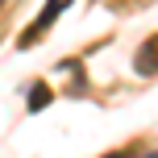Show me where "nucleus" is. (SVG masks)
I'll use <instances>...</instances> for the list:
<instances>
[{
	"instance_id": "1",
	"label": "nucleus",
	"mask_w": 158,
	"mask_h": 158,
	"mask_svg": "<svg viewBox=\"0 0 158 158\" xmlns=\"http://www.w3.org/2000/svg\"><path fill=\"white\" fill-rule=\"evenodd\" d=\"M63 8H67V0H46V13H42L38 21H33V29H29V33H21V46H33V42H38V33L46 29V25L54 21L58 13H63Z\"/></svg>"
},
{
	"instance_id": "2",
	"label": "nucleus",
	"mask_w": 158,
	"mask_h": 158,
	"mask_svg": "<svg viewBox=\"0 0 158 158\" xmlns=\"http://www.w3.org/2000/svg\"><path fill=\"white\" fill-rule=\"evenodd\" d=\"M46 100H50V92L38 83V87H33V104H29V108H33V112H38V108H46Z\"/></svg>"
}]
</instances>
